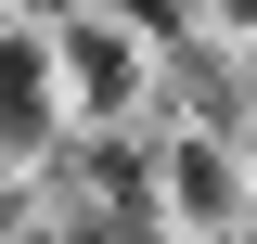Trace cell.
Masks as SVG:
<instances>
[{
	"label": "cell",
	"mask_w": 257,
	"mask_h": 244,
	"mask_svg": "<svg viewBox=\"0 0 257 244\" xmlns=\"http://www.w3.org/2000/svg\"><path fill=\"white\" fill-rule=\"evenodd\" d=\"M180 13H193V0H103V26H116V39H142V26H180Z\"/></svg>",
	"instance_id": "277c9868"
},
{
	"label": "cell",
	"mask_w": 257,
	"mask_h": 244,
	"mask_svg": "<svg viewBox=\"0 0 257 244\" xmlns=\"http://www.w3.org/2000/svg\"><path fill=\"white\" fill-rule=\"evenodd\" d=\"M39 129H52V52L0 26V142H39Z\"/></svg>",
	"instance_id": "3957f363"
},
{
	"label": "cell",
	"mask_w": 257,
	"mask_h": 244,
	"mask_svg": "<svg viewBox=\"0 0 257 244\" xmlns=\"http://www.w3.org/2000/svg\"><path fill=\"white\" fill-rule=\"evenodd\" d=\"M142 77H155V64H142V39H116L103 13H77V26L52 39V103H90V116H128V103H142Z\"/></svg>",
	"instance_id": "7a4b0ae2"
},
{
	"label": "cell",
	"mask_w": 257,
	"mask_h": 244,
	"mask_svg": "<svg viewBox=\"0 0 257 244\" xmlns=\"http://www.w3.org/2000/svg\"><path fill=\"white\" fill-rule=\"evenodd\" d=\"M155 218H180V231L231 244V218H244V167H231V129H193V142L155 154Z\"/></svg>",
	"instance_id": "6da1fadb"
}]
</instances>
